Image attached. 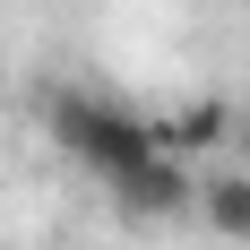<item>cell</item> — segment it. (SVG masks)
<instances>
[{
	"label": "cell",
	"mask_w": 250,
	"mask_h": 250,
	"mask_svg": "<svg viewBox=\"0 0 250 250\" xmlns=\"http://www.w3.org/2000/svg\"><path fill=\"white\" fill-rule=\"evenodd\" d=\"M43 121H52V138L86 164V173L104 181V190H129V181L147 173L155 155V121H138L129 104H104V95H78V86H61V95L43 104Z\"/></svg>",
	"instance_id": "1"
},
{
	"label": "cell",
	"mask_w": 250,
	"mask_h": 250,
	"mask_svg": "<svg viewBox=\"0 0 250 250\" xmlns=\"http://www.w3.org/2000/svg\"><path fill=\"white\" fill-rule=\"evenodd\" d=\"M112 199L129 207V216H199V164H173V155H155L147 173L129 181V190H112Z\"/></svg>",
	"instance_id": "3"
},
{
	"label": "cell",
	"mask_w": 250,
	"mask_h": 250,
	"mask_svg": "<svg viewBox=\"0 0 250 250\" xmlns=\"http://www.w3.org/2000/svg\"><path fill=\"white\" fill-rule=\"evenodd\" d=\"M199 225L216 233V242H242L250 250V173L233 164V155L199 173Z\"/></svg>",
	"instance_id": "4"
},
{
	"label": "cell",
	"mask_w": 250,
	"mask_h": 250,
	"mask_svg": "<svg viewBox=\"0 0 250 250\" xmlns=\"http://www.w3.org/2000/svg\"><path fill=\"white\" fill-rule=\"evenodd\" d=\"M233 164L250 173V104H242V121H233Z\"/></svg>",
	"instance_id": "5"
},
{
	"label": "cell",
	"mask_w": 250,
	"mask_h": 250,
	"mask_svg": "<svg viewBox=\"0 0 250 250\" xmlns=\"http://www.w3.org/2000/svg\"><path fill=\"white\" fill-rule=\"evenodd\" d=\"M233 121H242V104L233 95H181L164 121H155V147L173 155V164H225L233 155Z\"/></svg>",
	"instance_id": "2"
}]
</instances>
